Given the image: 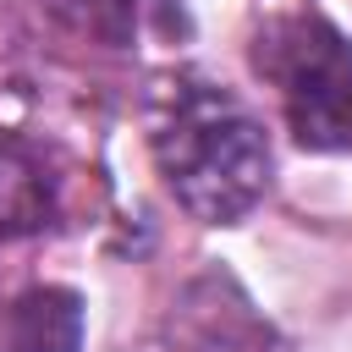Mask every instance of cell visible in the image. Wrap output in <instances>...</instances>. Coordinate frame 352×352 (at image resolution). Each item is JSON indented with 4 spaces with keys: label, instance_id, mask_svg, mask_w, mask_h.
I'll return each mask as SVG.
<instances>
[{
    "label": "cell",
    "instance_id": "3957f363",
    "mask_svg": "<svg viewBox=\"0 0 352 352\" xmlns=\"http://www.w3.org/2000/svg\"><path fill=\"white\" fill-rule=\"evenodd\" d=\"M50 214H55V182H50L44 160L28 143L0 138V236L44 231Z\"/></svg>",
    "mask_w": 352,
    "mask_h": 352
},
{
    "label": "cell",
    "instance_id": "6da1fadb",
    "mask_svg": "<svg viewBox=\"0 0 352 352\" xmlns=\"http://www.w3.org/2000/svg\"><path fill=\"white\" fill-rule=\"evenodd\" d=\"M154 165L192 220L236 226L270 187V138L231 94L182 88L154 121Z\"/></svg>",
    "mask_w": 352,
    "mask_h": 352
},
{
    "label": "cell",
    "instance_id": "277c9868",
    "mask_svg": "<svg viewBox=\"0 0 352 352\" xmlns=\"http://www.w3.org/2000/svg\"><path fill=\"white\" fill-rule=\"evenodd\" d=\"M82 297L72 286H33L11 302V352H77Z\"/></svg>",
    "mask_w": 352,
    "mask_h": 352
},
{
    "label": "cell",
    "instance_id": "7a4b0ae2",
    "mask_svg": "<svg viewBox=\"0 0 352 352\" xmlns=\"http://www.w3.org/2000/svg\"><path fill=\"white\" fill-rule=\"evenodd\" d=\"M253 66L280 88L286 126L302 148H352V44L324 16H275L253 44Z\"/></svg>",
    "mask_w": 352,
    "mask_h": 352
},
{
    "label": "cell",
    "instance_id": "5b68a950",
    "mask_svg": "<svg viewBox=\"0 0 352 352\" xmlns=\"http://www.w3.org/2000/svg\"><path fill=\"white\" fill-rule=\"evenodd\" d=\"M50 6L72 28H82V33L104 38V44H121L132 33V22H138V0H50Z\"/></svg>",
    "mask_w": 352,
    "mask_h": 352
}]
</instances>
